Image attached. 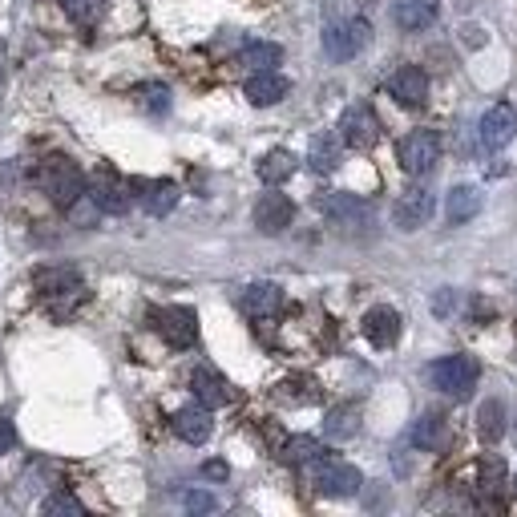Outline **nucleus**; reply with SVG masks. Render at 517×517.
Wrapping results in <instances>:
<instances>
[{
	"mask_svg": "<svg viewBox=\"0 0 517 517\" xmlns=\"http://www.w3.org/2000/svg\"><path fill=\"white\" fill-rule=\"evenodd\" d=\"M182 505H186L190 513H211V509H215V497L202 493V489H190V493L182 497Z\"/></svg>",
	"mask_w": 517,
	"mask_h": 517,
	"instance_id": "35",
	"label": "nucleus"
},
{
	"mask_svg": "<svg viewBox=\"0 0 517 517\" xmlns=\"http://www.w3.org/2000/svg\"><path fill=\"white\" fill-rule=\"evenodd\" d=\"M372 41V25L368 21H336L324 29V53L332 61H352L356 53H364Z\"/></svg>",
	"mask_w": 517,
	"mask_h": 517,
	"instance_id": "6",
	"label": "nucleus"
},
{
	"mask_svg": "<svg viewBox=\"0 0 517 517\" xmlns=\"http://www.w3.org/2000/svg\"><path fill=\"white\" fill-rule=\"evenodd\" d=\"M396 162L412 178L429 174L441 162V134L437 130H412V134H404L400 146H396Z\"/></svg>",
	"mask_w": 517,
	"mask_h": 517,
	"instance_id": "4",
	"label": "nucleus"
},
{
	"mask_svg": "<svg viewBox=\"0 0 517 517\" xmlns=\"http://www.w3.org/2000/svg\"><path fill=\"white\" fill-rule=\"evenodd\" d=\"M340 158H344V142L336 134H316L312 146H307V166H312L316 174L340 170Z\"/></svg>",
	"mask_w": 517,
	"mask_h": 517,
	"instance_id": "24",
	"label": "nucleus"
},
{
	"mask_svg": "<svg viewBox=\"0 0 517 517\" xmlns=\"http://www.w3.org/2000/svg\"><path fill=\"white\" fill-rule=\"evenodd\" d=\"M340 142L348 150H372L380 142V118L372 114V106H348L340 118Z\"/></svg>",
	"mask_w": 517,
	"mask_h": 517,
	"instance_id": "12",
	"label": "nucleus"
},
{
	"mask_svg": "<svg viewBox=\"0 0 517 517\" xmlns=\"http://www.w3.org/2000/svg\"><path fill=\"white\" fill-rule=\"evenodd\" d=\"M61 5H69V0H61Z\"/></svg>",
	"mask_w": 517,
	"mask_h": 517,
	"instance_id": "41",
	"label": "nucleus"
},
{
	"mask_svg": "<svg viewBox=\"0 0 517 517\" xmlns=\"http://www.w3.org/2000/svg\"><path fill=\"white\" fill-rule=\"evenodd\" d=\"M441 13V0H396L392 5V21L404 33H425Z\"/></svg>",
	"mask_w": 517,
	"mask_h": 517,
	"instance_id": "17",
	"label": "nucleus"
},
{
	"mask_svg": "<svg viewBox=\"0 0 517 517\" xmlns=\"http://www.w3.org/2000/svg\"><path fill=\"white\" fill-rule=\"evenodd\" d=\"M295 154L291 150H267L263 158H259V178L267 182V186H279V182H287L291 174H295Z\"/></svg>",
	"mask_w": 517,
	"mask_h": 517,
	"instance_id": "26",
	"label": "nucleus"
},
{
	"mask_svg": "<svg viewBox=\"0 0 517 517\" xmlns=\"http://www.w3.org/2000/svg\"><path fill=\"white\" fill-rule=\"evenodd\" d=\"M37 182H41V190L49 194V202L61 206V211H69V206L85 194V174H81V166H77L73 158H65V154L45 158L41 170H37Z\"/></svg>",
	"mask_w": 517,
	"mask_h": 517,
	"instance_id": "1",
	"label": "nucleus"
},
{
	"mask_svg": "<svg viewBox=\"0 0 517 517\" xmlns=\"http://www.w3.org/2000/svg\"><path fill=\"white\" fill-rule=\"evenodd\" d=\"M93 202H97V211L101 215H126L130 206H134V182H126L122 174L114 170H97L89 178V190H85Z\"/></svg>",
	"mask_w": 517,
	"mask_h": 517,
	"instance_id": "5",
	"label": "nucleus"
},
{
	"mask_svg": "<svg viewBox=\"0 0 517 517\" xmlns=\"http://www.w3.org/2000/svg\"><path fill=\"white\" fill-rule=\"evenodd\" d=\"M239 307L251 316V320H267L283 307V291L275 283H251L243 295H239Z\"/></svg>",
	"mask_w": 517,
	"mask_h": 517,
	"instance_id": "23",
	"label": "nucleus"
},
{
	"mask_svg": "<svg viewBox=\"0 0 517 517\" xmlns=\"http://www.w3.org/2000/svg\"><path fill=\"white\" fill-rule=\"evenodd\" d=\"M287 77L283 73H275V69H263V73H251L247 77V85H243V93H247V101L251 106H275V101H283L287 97Z\"/></svg>",
	"mask_w": 517,
	"mask_h": 517,
	"instance_id": "21",
	"label": "nucleus"
},
{
	"mask_svg": "<svg viewBox=\"0 0 517 517\" xmlns=\"http://www.w3.org/2000/svg\"><path fill=\"white\" fill-rule=\"evenodd\" d=\"M190 392H194V400H198L202 408H223V404L231 400L227 380H223L215 368H206V364H198V368L190 372Z\"/></svg>",
	"mask_w": 517,
	"mask_h": 517,
	"instance_id": "19",
	"label": "nucleus"
},
{
	"mask_svg": "<svg viewBox=\"0 0 517 517\" xmlns=\"http://www.w3.org/2000/svg\"><path fill=\"white\" fill-rule=\"evenodd\" d=\"M202 473H206V477H215V481H227V465H223V461H206V465H202Z\"/></svg>",
	"mask_w": 517,
	"mask_h": 517,
	"instance_id": "38",
	"label": "nucleus"
},
{
	"mask_svg": "<svg viewBox=\"0 0 517 517\" xmlns=\"http://www.w3.org/2000/svg\"><path fill=\"white\" fill-rule=\"evenodd\" d=\"M453 307H457V291L453 287H441L437 299H433V312L437 316H453Z\"/></svg>",
	"mask_w": 517,
	"mask_h": 517,
	"instance_id": "36",
	"label": "nucleus"
},
{
	"mask_svg": "<svg viewBox=\"0 0 517 517\" xmlns=\"http://www.w3.org/2000/svg\"><path fill=\"white\" fill-rule=\"evenodd\" d=\"M477 433L485 445H497L505 437V404L501 400H485L477 408Z\"/></svg>",
	"mask_w": 517,
	"mask_h": 517,
	"instance_id": "27",
	"label": "nucleus"
},
{
	"mask_svg": "<svg viewBox=\"0 0 517 517\" xmlns=\"http://www.w3.org/2000/svg\"><path fill=\"white\" fill-rule=\"evenodd\" d=\"M429 380H433V388H441L445 396L469 400L473 388H477V380H481V364H477L473 356H465V352L441 356L437 364H429Z\"/></svg>",
	"mask_w": 517,
	"mask_h": 517,
	"instance_id": "2",
	"label": "nucleus"
},
{
	"mask_svg": "<svg viewBox=\"0 0 517 517\" xmlns=\"http://www.w3.org/2000/svg\"><path fill=\"white\" fill-rule=\"evenodd\" d=\"M13 445H17V429L9 417H0V453H9Z\"/></svg>",
	"mask_w": 517,
	"mask_h": 517,
	"instance_id": "37",
	"label": "nucleus"
},
{
	"mask_svg": "<svg viewBox=\"0 0 517 517\" xmlns=\"http://www.w3.org/2000/svg\"><path fill=\"white\" fill-rule=\"evenodd\" d=\"M481 206H485L481 186L461 182V186H453V190H449V198H445V219H449L453 227H461V223H469V219H477V215H481Z\"/></svg>",
	"mask_w": 517,
	"mask_h": 517,
	"instance_id": "20",
	"label": "nucleus"
},
{
	"mask_svg": "<svg viewBox=\"0 0 517 517\" xmlns=\"http://www.w3.org/2000/svg\"><path fill=\"white\" fill-rule=\"evenodd\" d=\"M320 441L316 437H287L283 441V449H279V457L287 461V465H312V461H320Z\"/></svg>",
	"mask_w": 517,
	"mask_h": 517,
	"instance_id": "29",
	"label": "nucleus"
},
{
	"mask_svg": "<svg viewBox=\"0 0 517 517\" xmlns=\"http://www.w3.org/2000/svg\"><path fill=\"white\" fill-rule=\"evenodd\" d=\"M69 17L77 21V25H93L97 17H101V0H69Z\"/></svg>",
	"mask_w": 517,
	"mask_h": 517,
	"instance_id": "34",
	"label": "nucleus"
},
{
	"mask_svg": "<svg viewBox=\"0 0 517 517\" xmlns=\"http://www.w3.org/2000/svg\"><path fill=\"white\" fill-rule=\"evenodd\" d=\"M364 336L376 348H392L400 340V312H396V307H384V303L372 307V312L364 316Z\"/></svg>",
	"mask_w": 517,
	"mask_h": 517,
	"instance_id": "22",
	"label": "nucleus"
},
{
	"mask_svg": "<svg viewBox=\"0 0 517 517\" xmlns=\"http://www.w3.org/2000/svg\"><path fill=\"white\" fill-rule=\"evenodd\" d=\"M412 445L425 453H445L453 445V425L445 412H425V417H417V425H412Z\"/></svg>",
	"mask_w": 517,
	"mask_h": 517,
	"instance_id": "14",
	"label": "nucleus"
},
{
	"mask_svg": "<svg viewBox=\"0 0 517 517\" xmlns=\"http://www.w3.org/2000/svg\"><path fill=\"white\" fill-rule=\"evenodd\" d=\"M433 211H437L433 194H429L425 186H408V190L396 198V206H392V223H396L400 231H421V227H429Z\"/></svg>",
	"mask_w": 517,
	"mask_h": 517,
	"instance_id": "10",
	"label": "nucleus"
},
{
	"mask_svg": "<svg viewBox=\"0 0 517 517\" xmlns=\"http://www.w3.org/2000/svg\"><path fill=\"white\" fill-rule=\"evenodd\" d=\"M324 433L332 441H352L360 433V404H336V408H328Z\"/></svg>",
	"mask_w": 517,
	"mask_h": 517,
	"instance_id": "25",
	"label": "nucleus"
},
{
	"mask_svg": "<svg viewBox=\"0 0 517 517\" xmlns=\"http://www.w3.org/2000/svg\"><path fill=\"white\" fill-rule=\"evenodd\" d=\"M33 283H37V291L45 295V303L53 307L57 316H65L69 307L85 303V283H81V275L73 267H41L33 275Z\"/></svg>",
	"mask_w": 517,
	"mask_h": 517,
	"instance_id": "3",
	"label": "nucleus"
},
{
	"mask_svg": "<svg viewBox=\"0 0 517 517\" xmlns=\"http://www.w3.org/2000/svg\"><path fill=\"white\" fill-rule=\"evenodd\" d=\"M255 227L263 231V235H279V231H287L291 227V219H295V206H291V198L287 194H263L259 202H255Z\"/></svg>",
	"mask_w": 517,
	"mask_h": 517,
	"instance_id": "15",
	"label": "nucleus"
},
{
	"mask_svg": "<svg viewBox=\"0 0 517 517\" xmlns=\"http://www.w3.org/2000/svg\"><path fill=\"white\" fill-rule=\"evenodd\" d=\"M477 138H481V150H505L517 138V106H509V101H497V106H489L481 114Z\"/></svg>",
	"mask_w": 517,
	"mask_h": 517,
	"instance_id": "7",
	"label": "nucleus"
},
{
	"mask_svg": "<svg viewBox=\"0 0 517 517\" xmlns=\"http://www.w3.org/2000/svg\"><path fill=\"white\" fill-rule=\"evenodd\" d=\"M41 513H49V517H81L85 505H81L73 493H53V497L41 501Z\"/></svg>",
	"mask_w": 517,
	"mask_h": 517,
	"instance_id": "32",
	"label": "nucleus"
},
{
	"mask_svg": "<svg viewBox=\"0 0 517 517\" xmlns=\"http://www.w3.org/2000/svg\"><path fill=\"white\" fill-rule=\"evenodd\" d=\"M388 93L400 101V106L417 110L429 101V73L421 65H400L392 77H388Z\"/></svg>",
	"mask_w": 517,
	"mask_h": 517,
	"instance_id": "13",
	"label": "nucleus"
},
{
	"mask_svg": "<svg viewBox=\"0 0 517 517\" xmlns=\"http://www.w3.org/2000/svg\"><path fill=\"white\" fill-rule=\"evenodd\" d=\"M0 81H5V65H0Z\"/></svg>",
	"mask_w": 517,
	"mask_h": 517,
	"instance_id": "39",
	"label": "nucleus"
},
{
	"mask_svg": "<svg viewBox=\"0 0 517 517\" xmlns=\"http://www.w3.org/2000/svg\"><path fill=\"white\" fill-rule=\"evenodd\" d=\"M513 441H517V429H513Z\"/></svg>",
	"mask_w": 517,
	"mask_h": 517,
	"instance_id": "40",
	"label": "nucleus"
},
{
	"mask_svg": "<svg viewBox=\"0 0 517 517\" xmlns=\"http://www.w3.org/2000/svg\"><path fill=\"white\" fill-rule=\"evenodd\" d=\"M279 388H283V400H295V404H312L316 400V388H312V380H307V376H291Z\"/></svg>",
	"mask_w": 517,
	"mask_h": 517,
	"instance_id": "33",
	"label": "nucleus"
},
{
	"mask_svg": "<svg viewBox=\"0 0 517 517\" xmlns=\"http://www.w3.org/2000/svg\"><path fill=\"white\" fill-rule=\"evenodd\" d=\"M316 206H320V211H324L336 227H344V231H356V227H368V223H372V211H368V206H364L356 194H348V190L320 194Z\"/></svg>",
	"mask_w": 517,
	"mask_h": 517,
	"instance_id": "11",
	"label": "nucleus"
},
{
	"mask_svg": "<svg viewBox=\"0 0 517 517\" xmlns=\"http://www.w3.org/2000/svg\"><path fill=\"white\" fill-rule=\"evenodd\" d=\"M312 485H316L320 497H356L360 485H364V477H360V469L348 465V461H320Z\"/></svg>",
	"mask_w": 517,
	"mask_h": 517,
	"instance_id": "9",
	"label": "nucleus"
},
{
	"mask_svg": "<svg viewBox=\"0 0 517 517\" xmlns=\"http://www.w3.org/2000/svg\"><path fill=\"white\" fill-rule=\"evenodd\" d=\"M170 425H174V433H178L186 445H206V441H211V429H215V421H211V408H202V404L178 408Z\"/></svg>",
	"mask_w": 517,
	"mask_h": 517,
	"instance_id": "18",
	"label": "nucleus"
},
{
	"mask_svg": "<svg viewBox=\"0 0 517 517\" xmlns=\"http://www.w3.org/2000/svg\"><path fill=\"white\" fill-rule=\"evenodd\" d=\"M150 320H154V332L170 348H190L198 340V316L190 312V307H158Z\"/></svg>",
	"mask_w": 517,
	"mask_h": 517,
	"instance_id": "8",
	"label": "nucleus"
},
{
	"mask_svg": "<svg viewBox=\"0 0 517 517\" xmlns=\"http://www.w3.org/2000/svg\"><path fill=\"white\" fill-rule=\"evenodd\" d=\"M477 485H481V493H501L505 489V461L489 453L477 469Z\"/></svg>",
	"mask_w": 517,
	"mask_h": 517,
	"instance_id": "31",
	"label": "nucleus"
},
{
	"mask_svg": "<svg viewBox=\"0 0 517 517\" xmlns=\"http://www.w3.org/2000/svg\"><path fill=\"white\" fill-rule=\"evenodd\" d=\"M138 106L150 114V118H162V114H170V89L166 85H158V81H146V85H138Z\"/></svg>",
	"mask_w": 517,
	"mask_h": 517,
	"instance_id": "30",
	"label": "nucleus"
},
{
	"mask_svg": "<svg viewBox=\"0 0 517 517\" xmlns=\"http://www.w3.org/2000/svg\"><path fill=\"white\" fill-rule=\"evenodd\" d=\"M134 198L142 202V211L162 219L178 206V186L170 178H154V182H134Z\"/></svg>",
	"mask_w": 517,
	"mask_h": 517,
	"instance_id": "16",
	"label": "nucleus"
},
{
	"mask_svg": "<svg viewBox=\"0 0 517 517\" xmlns=\"http://www.w3.org/2000/svg\"><path fill=\"white\" fill-rule=\"evenodd\" d=\"M279 61H283V49H279V45H271V41H251V45H243V53H239V65H247L251 73L275 69Z\"/></svg>",
	"mask_w": 517,
	"mask_h": 517,
	"instance_id": "28",
	"label": "nucleus"
}]
</instances>
